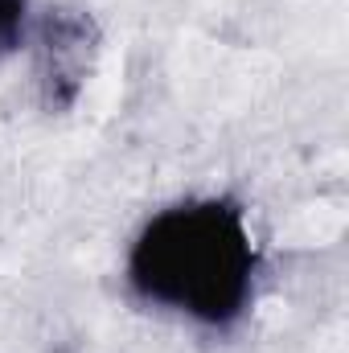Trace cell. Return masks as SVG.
<instances>
[{
    "label": "cell",
    "mask_w": 349,
    "mask_h": 353,
    "mask_svg": "<svg viewBox=\"0 0 349 353\" xmlns=\"http://www.w3.org/2000/svg\"><path fill=\"white\" fill-rule=\"evenodd\" d=\"M132 288L201 325H235L255 292V247L235 201H181L161 210L128 259Z\"/></svg>",
    "instance_id": "obj_1"
},
{
    "label": "cell",
    "mask_w": 349,
    "mask_h": 353,
    "mask_svg": "<svg viewBox=\"0 0 349 353\" xmlns=\"http://www.w3.org/2000/svg\"><path fill=\"white\" fill-rule=\"evenodd\" d=\"M25 21H29V0H0V54L21 46Z\"/></svg>",
    "instance_id": "obj_2"
}]
</instances>
